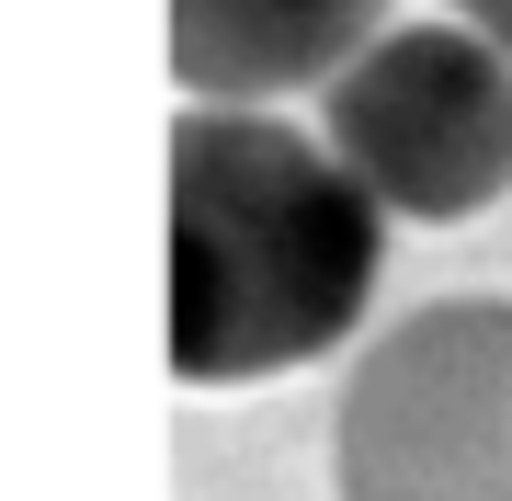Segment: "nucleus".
<instances>
[{
	"instance_id": "nucleus-1",
	"label": "nucleus",
	"mask_w": 512,
	"mask_h": 501,
	"mask_svg": "<svg viewBox=\"0 0 512 501\" xmlns=\"http://www.w3.org/2000/svg\"><path fill=\"white\" fill-rule=\"evenodd\" d=\"M387 217L285 114L183 103L171 126V376L262 388L342 353L376 308Z\"/></svg>"
},
{
	"instance_id": "nucleus-2",
	"label": "nucleus",
	"mask_w": 512,
	"mask_h": 501,
	"mask_svg": "<svg viewBox=\"0 0 512 501\" xmlns=\"http://www.w3.org/2000/svg\"><path fill=\"white\" fill-rule=\"evenodd\" d=\"M342 501H512V297H433L353 353L330 410Z\"/></svg>"
},
{
	"instance_id": "nucleus-3",
	"label": "nucleus",
	"mask_w": 512,
	"mask_h": 501,
	"mask_svg": "<svg viewBox=\"0 0 512 501\" xmlns=\"http://www.w3.org/2000/svg\"><path fill=\"white\" fill-rule=\"evenodd\" d=\"M319 149L376 194V217L456 228L512 194V57L467 23H387L319 80Z\"/></svg>"
},
{
	"instance_id": "nucleus-4",
	"label": "nucleus",
	"mask_w": 512,
	"mask_h": 501,
	"mask_svg": "<svg viewBox=\"0 0 512 501\" xmlns=\"http://www.w3.org/2000/svg\"><path fill=\"white\" fill-rule=\"evenodd\" d=\"M376 35H387V0H171L183 103H239V114L319 92Z\"/></svg>"
},
{
	"instance_id": "nucleus-5",
	"label": "nucleus",
	"mask_w": 512,
	"mask_h": 501,
	"mask_svg": "<svg viewBox=\"0 0 512 501\" xmlns=\"http://www.w3.org/2000/svg\"><path fill=\"white\" fill-rule=\"evenodd\" d=\"M444 23H467L478 46H501V57H512V0H444Z\"/></svg>"
}]
</instances>
